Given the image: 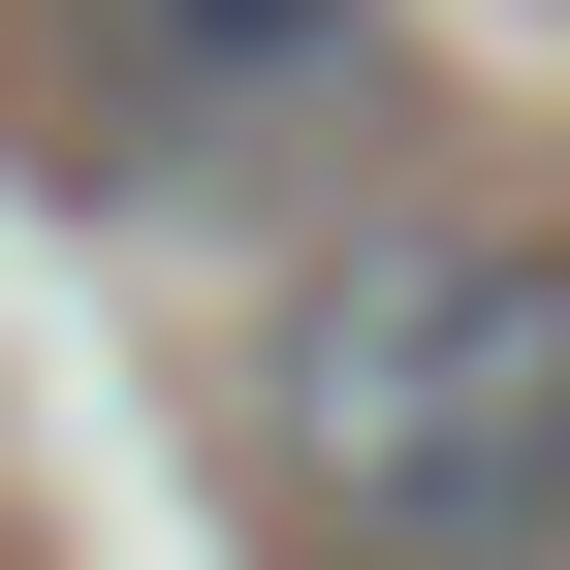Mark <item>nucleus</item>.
I'll list each match as a JSON object with an SVG mask.
<instances>
[{
	"instance_id": "1",
	"label": "nucleus",
	"mask_w": 570,
	"mask_h": 570,
	"mask_svg": "<svg viewBox=\"0 0 570 570\" xmlns=\"http://www.w3.org/2000/svg\"><path fill=\"white\" fill-rule=\"evenodd\" d=\"M254 475L348 570H570V223H348L254 317Z\"/></svg>"
},
{
	"instance_id": "2",
	"label": "nucleus",
	"mask_w": 570,
	"mask_h": 570,
	"mask_svg": "<svg viewBox=\"0 0 570 570\" xmlns=\"http://www.w3.org/2000/svg\"><path fill=\"white\" fill-rule=\"evenodd\" d=\"M63 63H96L127 159H285V127H348L381 0H63Z\"/></svg>"
}]
</instances>
